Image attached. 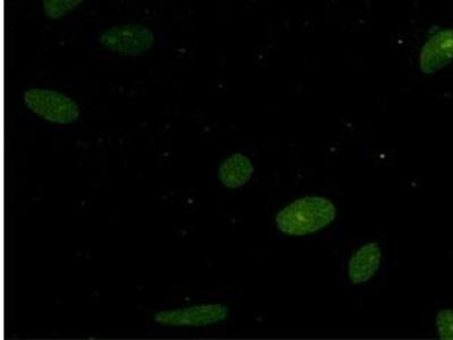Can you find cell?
<instances>
[{
    "label": "cell",
    "mask_w": 453,
    "mask_h": 340,
    "mask_svg": "<svg viewBox=\"0 0 453 340\" xmlns=\"http://www.w3.org/2000/svg\"><path fill=\"white\" fill-rule=\"evenodd\" d=\"M83 2L84 0H42L43 13L55 21L75 11Z\"/></svg>",
    "instance_id": "8"
},
{
    "label": "cell",
    "mask_w": 453,
    "mask_h": 340,
    "mask_svg": "<svg viewBox=\"0 0 453 340\" xmlns=\"http://www.w3.org/2000/svg\"><path fill=\"white\" fill-rule=\"evenodd\" d=\"M452 63L453 27L431 28L418 50V71L431 76Z\"/></svg>",
    "instance_id": "4"
},
{
    "label": "cell",
    "mask_w": 453,
    "mask_h": 340,
    "mask_svg": "<svg viewBox=\"0 0 453 340\" xmlns=\"http://www.w3.org/2000/svg\"><path fill=\"white\" fill-rule=\"evenodd\" d=\"M23 100L27 109L50 123L66 125L80 119L79 104L58 91L30 89L24 93Z\"/></svg>",
    "instance_id": "2"
},
{
    "label": "cell",
    "mask_w": 453,
    "mask_h": 340,
    "mask_svg": "<svg viewBox=\"0 0 453 340\" xmlns=\"http://www.w3.org/2000/svg\"><path fill=\"white\" fill-rule=\"evenodd\" d=\"M254 174V166L249 157L234 153L226 158L219 168V180L228 189H240L248 184Z\"/></svg>",
    "instance_id": "7"
},
{
    "label": "cell",
    "mask_w": 453,
    "mask_h": 340,
    "mask_svg": "<svg viewBox=\"0 0 453 340\" xmlns=\"http://www.w3.org/2000/svg\"><path fill=\"white\" fill-rule=\"evenodd\" d=\"M382 260V249L378 243L364 244L351 255L348 262V278L354 285L370 282L381 268Z\"/></svg>",
    "instance_id": "6"
},
{
    "label": "cell",
    "mask_w": 453,
    "mask_h": 340,
    "mask_svg": "<svg viewBox=\"0 0 453 340\" xmlns=\"http://www.w3.org/2000/svg\"><path fill=\"white\" fill-rule=\"evenodd\" d=\"M337 218L333 201L322 197L297 198L277 213L276 224L288 236H307L329 227Z\"/></svg>",
    "instance_id": "1"
},
{
    "label": "cell",
    "mask_w": 453,
    "mask_h": 340,
    "mask_svg": "<svg viewBox=\"0 0 453 340\" xmlns=\"http://www.w3.org/2000/svg\"><path fill=\"white\" fill-rule=\"evenodd\" d=\"M435 325L440 339L453 340V310L440 311L436 314Z\"/></svg>",
    "instance_id": "9"
},
{
    "label": "cell",
    "mask_w": 453,
    "mask_h": 340,
    "mask_svg": "<svg viewBox=\"0 0 453 340\" xmlns=\"http://www.w3.org/2000/svg\"><path fill=\"white\" fill-rule=\"evenodd\" d=\"M99 42L113 54L139 57L148 54L155 46V32L143 24L112 27L99 35Z\"/></svg>",
    "instance_id": "3"
},
{
    "label": "cell",
    "mask_w": 453,
    "mask_h": 340,
    "mask_svg": "<svg viewBox=\"0 0 453 340\" xmlns=\"http://www.w3.org/2000/svg\"><path fill=\"white\" fill-rule=\"evenodd\" d=\"M228 317L229 310L225 305H202L157 312L153 321L167 327L202 328L217 325Z\"/></svg>",
    "instance_id": "5"
}]
</instances>
